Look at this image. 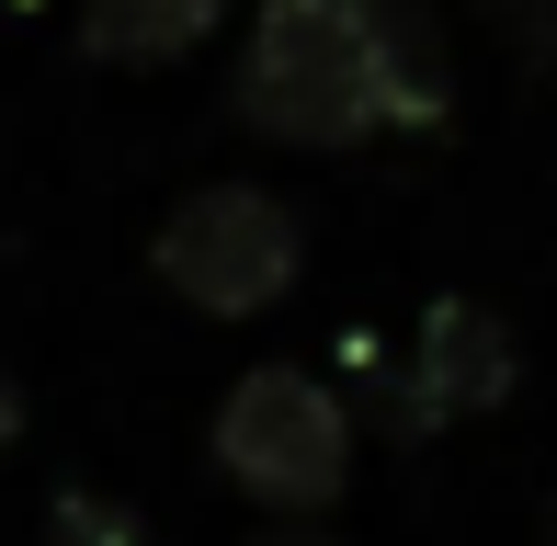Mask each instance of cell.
<instances>
[{
	"label": "cell",
	"instance_id": "cell-1",
	"mask_svg": "<svg viewBox=\"0 0 557 546\" xmlns=\"http://www.w3.org/2000/svg\"><path fill=\"white\" fill-rule=\"evenodd\" d=\"M227 103L285 148H364L387 126H433L444 23L421 0H250Z\"/></svg>",
	"mask_w": 557,
	"mask_h": 546
},
{
	"label": "cell",
	"instance_id": "cell-2",
	"mask_svg": "<svg viewBox=\"0 0 557 546\" xmlns=\"http://www.w3.org/2000/svg\"><path fill=\"white\" fill-rule=\"evenodd\" d=\"M206 456L216 479H239L250 501L273 512V524H319V512L352 489V410L342 387L319 376V364H239V376L216 387V421H206Z\"/></svg>",
	"mask_w": 557,
	"mask_h": 546
},
{
	"label": "cell",
	"instance_id": "cell-3",
	"mask_svg": "<svg viewBox=\"0 0 557 546\" xmlns=\"http://www.w3.org/2000/svg\"><path fill=\"white\" fill-rule=\"evenodd\" d=\"M148 273L206 319H262L308 273V216L250 171H216V183L171 194V216L148 228Z\"/></svg>",
	"mask_w": 557,
	"mask_h": 546
},
{
	"label": "cell",
	"instance_id": "cell-4",
	"mask_svg": "<svg viewBox=\"0 0 557 546\" xmlns=\"http://www.w3.org/2000/svg\"><path fill=\"white\" fill-rule=\"evenodd\" d=\"M512 376H523L512 319H500L490 296H433L421 331H410V353H398V376H387V421L421 444V433H444V421L500 410V399H512Z\"/></svg>",
	"mask_w": 557,
	"mask_h": 546
},
{
	"label": "cell",
	"instance_id": "cell-5",
	"mask_svg": "<svg viewBox=\"0 0 557 546\" xmlns=\"http://www.w3.org/2000/svg\"><path fill=\"white\" fill-rule=\"evenodd\" d=\"M69 23H81L91 58H183V46H206L227 23V0H69Z\"/></svg>",
	"mask_w": 557,
	"mask_h": 546
},
{
	"label": "cell",
	"instance_id": "cell-6",
	"mask_svg": "<svg viewBox=\"0 0 557 546\" xmlns=\"http://www.w3.org/2000/svg\"><path fill=\"white\" fill-rule=\"evenodd\" d=\"M46 546H148V512L125 501V489L58 479V489H46Z\"/></svg>",
	"mask_w": 557,
	"mask_h": 546
},
{
	"label": "cell",
	"instance_id": "cell-7",
	"mask_svg": "<svg viewBox=\"0 0 557 546\" xmlns=\"http://www.w3.org/2000/svg\"><path fill=\"white\" fill-rule=\"evenodd\" d=\"M250 546H342V535H331V524H262Z\"/></svg>",
	"mask_w": 557,
	"mask_h": 546
},
{
	"label": "cell",
	"instance_id": "cell-8",
	"mask_svg": "<svg viewBox=\"0 0 557 546\" xmlns=\"http://www.w3.org/2000/svg\"><path fill=\"white\" fill-rule=\"evenodd\" d=\"M12 433H23V376L0 364V456H12Z\"/></svg>",
	"mask_w": 557,
	"mask_h": 546
},
{
	"label": "cell",
	"instance_id": "cell-9",
	"mask_svg": "<svg viewBox=\"0 0 557 546\" xmlns=\"http://www.w3.org/2000/svg\"><path fill=\"white\" fill-rule=\"evenodd\" d=\"M0 12H35V0H0Z\"/></svg>",
	"mask_w": 557,
	"mask_h": 546
}]
</instances>
